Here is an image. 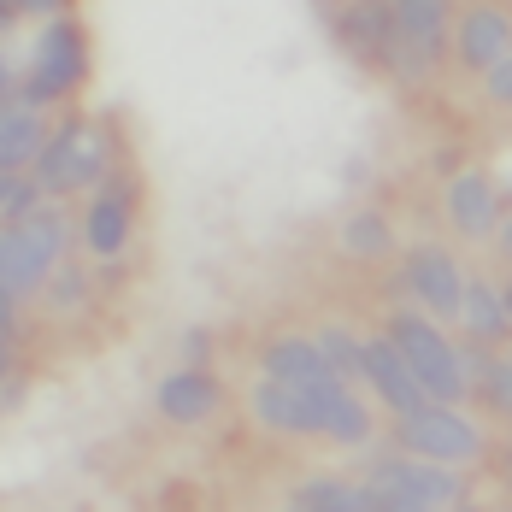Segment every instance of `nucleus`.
<instances>
[{"label": "nucleus", "mask_w": 512, "mask_h": 512, "mask_svg": "<svg viewBox=\"0 0 512 512\" xmlns=\"http://www.w3.org/2000/svg\"><path fill=\"white\" fill-rule=\"evenodd\" d=\"M265 371L271 377H283V383H312V377H342L324 348H318V336H283V342H271L265 348Z\"/></svg>", "instance_id": "f3484780"}, {"label": "nucleus", "mask_w": 512, "mask_h": 512, "mask_svg": "<svg viewBox=\"0 0 512 512\" xmlns=\"http://www.w3.org/2000/svg\"><path fill=\"white\" fill-rule=\"evenodd\" d=\"M407 289L418 295V307L436 312V318H460V301H465V277L454 254L442 248H412L407 254Z\"/></svg>", "instance_id": "1a4fd4ad"}, {"label": "nucleus", "mask_w": 512, "mask_h": 512, "mask_svg": "<svg viewBox=\"0 0 512 512\" xmlns=\"http://www.w3.org/2000/svg\"><path fill=\"white\" fill-rule=\"evenodd\" d=\"M501 301H507V318H512V283H507V289H501Z\"/></svg>", "instance_id": "c756f323"}, {"label": "nucleus", "mask_w": 512, "mask_h": 512, "mask_svg": "<svg viewBox=\"0 0 512 512\" xmlns=\"http://www.w3.org/2000/svg\"><path fill=\"white\" fill-rule=\"evenodd\" d=\"M389 36H395L389 0H354V6H348V18H342V48L354 53V59L389 65Z\"/></svg>", "instance_id": "2eb2a0df"}, {"label": "nucleus", "mask_w": 512, "mask_h": 512, "mask_svg": "<svg viewBox=\"0 0 512 512\" xmlns=\"http://www.w3.org/2000/svg\"><path fill=\"white\" fill-rule=\"evenodd\" d=\"M507 359H512V354H507Z\"/></svg>", "instance_id": "473e14b6"}, {"label": "nucleus", "mask_w": 512, "mask_h": 512, "mask_svg": "<svg viewBox=\"0 0 512 512\" xmlns=\"http://www.w3.org/2000/svg\"><path fill=\"white\" fill-rule=\"evenodd\" d=\"M483 77H489V95H495L501 106H512V48L501 53V59H495V65H489Z\"/></svg>", "instance_id": "5701e85b"}, {"label": "nucleus", "mask_w": 512, "mask_h": 512, "mask_svg": "<svg viewBox=\"0 0 512 512\" xmlns=\"http://www.w3.org/2000/svg\"><path fill=\"white\" fill-rule=\"evenodd\" d=\"M12 6H18V12H59L65 0H12Z\"/></svg>", "instance_id": "bb28decb"}, {"label": "nucleus", "mask_w": 512, "mask_h": 512, "mask_svg": "<svg viewBox=\"0 0 512 512\" xmlns=\"http://www.w3.org/2000/svg\"><path fill=\"white\" fill-rule=\"evenodd\" d=\"M0 83H6V65H0Z\"/></svg>", "instance_id": "2f4dec72"}, {"label": "nucleus", "mask_w": 512, "mask_h": 512, "mask_svg": "<svg viewBox=\"0 0 512 512\" xmlns=\"http://www.w3.org/2000/svg\"><path fill=\"white\" fill-rule=\"evenodd\" d=\"M42 142H48V136H42V118L24 101H6V95H0V171L36 165Z\"/></svg>", "instance_id": "dca6fc26"}, {"label": "nucleus", "mask_w": 512, "mask_h": 512, "mask_svg": "<svg viewBox=\"0 0 512 512\" xmlns=\"http://www.w3.org/2000/svg\"><path fill=\"white\" fill-rule=\"evenodd\" d=\"M324 436H330V442H348V448L371 436V412L354 401V389H342V395L330 401V412H324Z\"/></svg>", "instance_id": "412c9836"}, {"label": "nucleus", "mask_w": 512, "mask_h": 512, "mask_svg": "<svg viewBox=\"0 0 512 512\" xmlns=\"http://www.w3.org/2000/svg\"><path fill=\"white\" fill-rule=\"evenodd\" d=\"M460 318H465V336H471V342H483V348H495V342L512 330L507 301H501V289H489V283H465Z\"/></svg>", "instance_id": "a211bd4d"}, {"label": "nucleus", "mask_w": 512, "mask_h": 512, "mask_svg": "<svg viewBox=\"0 0 512 512\" xmlns=\"http://www.w3.org/2000/svg\"><path fill=\"white\" fill-rule=\"evenodd\" d=\"M389 342L407 354V365L418 371V383H424V395H430V401H460V395H465L460 348H454L430 318H418V312H395Z\"/></svg>", "instance_id": "f03ea898"}, {"label": "nucleus", "mask_w": 512, "mask_h": 512, "mask_svg": "<svg viewBox=\"0 0 512 512\" xmlns=\"http://www.w3.org/2000/svg\"><path fill=\"white\" fill-rule=\"evenodd\" d=\"M495 236H501V242H495V248H501V254L512 259V218H507V224H495Z\"/></svg>", "instance_id": "cd10ccee"}, {"label": "nucleus", "mask_w": 512, "mask_h": 512, "mask_svg": "<svg viewBox=\"0 0 512 512\" xmlns=\"http://www.w3.org/2000/svg\"><path fill=\"white\" fill-rule=\"evenodd\" d=\"M507 483H512V454H507Z\"/></svg>", "instance_id": "7c9ffc66"}, {"label": "nucleus", "mask_w": 512, "mask_h": 512, "mask_svg": "<svg viewBox=\"0 0 512 512\" xmlns=\"http://www.w3.org/2000/svg\"><path fill=\"white\" fill-rule=\"evenodd\" d=\"M507 48H512V24H507V12H495V6H471L460 18V30H454V53L471 71H489Z\"/></svg>", "instance_id": "f8f14e48"}, {"label": "nucleus", "mask_w": 512, "mask_h": 512, "mask_svg": "<svg viewBox=\"0 0 512 512\" xmlns=\"http://www.w3.org/2000/svg\"><path fill=\"white\" fill-rule=\"evenodd\" d=\"M295 507H377V489L371 483H336V477H318V483H301L295 489Z\"/></svg>", "instance_id": "6ab92c4d"}, {"label": "nucleus", "mask_w": 512, "mask_h": 512, "mask_svg": "<svg viewBox=\"0 0 512 512\" xmlns=\"http://www.w3.org/2000/svg\"><path fill=\"white\" fill-rule=\"evenodd\" d=\"M12 201H18V177L0 171V212H12Z\"/></svg>", "instance_id": "a878e982"}, {"label": "nucleus", "mask_w": 512, "mask_h": 512, "mask_svg": "<svg viewBox=\"0 0 512 512\" xmlns=\"http://www.w3.org/2000/svg\"><path fill=\"white\" fill-rule=\"evenodd\" d=\"M342 248L354 259H383L395 248V236H389V218H377V212H354L348 224H342Z\"/></svg>", "instance_id": "aec40b11"}, {"label": "nucleus", "mask_w": 512, "mask_h": 512, "mask_svg": "<svg viewBox=\"0 0 512 512\" xmlns=\"http://www.w3.org/2000/svg\"><path fill=\"white\" fill-rule=\"evenodd\" d=\"M389 71L418 77L448 48V0H389Z\"/></svg>", "instance_id": "0eeeda50"}, {"label": "nucleus", "mask_w": 512, "mask_h": 512, "mask_svg": "<svg viewBox=\"0 0 512 512\" xmlns=\"http://www.w3.org/2000/svg\"><path fill=\"white\" fill-rule=\"evenodd\" d=\"M348 389V377H312V383H283L265 371L254 383V418L265 430H289V436H324V412Z\"/></svg>", "instance_id": "f257e3e1"}, {"label": "nucleus", "mask_w": 512, "mask_h": 512, "mask_svg": "<svg viewBox=\"0 0 512 512\" xmlns=\"http://www.w3.org/2000/svg\"><path fill=\"white\" fill-rule=\"evenodd\" d=\"M130 218H136V206H130V189L124 183H112V189H101L95 201H89V212H83V242H89V254H124V242H130Z\"/></svg>", "instance_id": "9b49d317"}, {"label": "nucleus", "mask_w": 512, "mask_h": 512, "mask_svg": "<svg viewBox=\"0 0 512 512\" xmlns=\"http://www.w3.org/2000/svg\"><path fill=\"white\" fill-rule=\"evenodd\" d=\"M12 12H18V6H12V0H0V30L12 24Z\"/></svg>", "instance_id": "c85d7f7f"}, {"label": "nucleus", "mask_w": 512, "mask_h": 512, "mask_svg": "<svg viewBox=\"0 0 512 512\" xmlns=\"http://www.w3.org/2000/svg\"><path fill=\"white\" fill-rule=\"evenodd\" d=\"M359 377H371L377 401L395 412V418L430 401V395H424V383H418V371L407 365V354H401L389 336H383V342H365V365H359Z\"/></svg>", "instance_id": "9d476101"}, {"label": "nucleus", "mask_w": 512, "mask_h": 512, "mask_svg": "<svg viewBox=\"0 0 512 512\" xmlns=\"http://www.w3.org/2000/svg\"><path fill=\"white\" fill-rule=\"evenodd\" d=\"M318 348H324V359H330L342 377H354L359 365H365V342H354L348 330H324V336H318Z\"/></svg>", "instance_id": "4be33fe9"}, {"label": "nucleus", "mask_w": 512, "mask_h": 512, "mask_svg": "<svg viewBox=\"0 0 512 512\" xmlns=\"http://www.w3.org/2000/svg\"><path fill=\"white\" fill-rule=\"evenodd\" d=\"M77 295H83V277H77V271H59V283H53V301H59V307H77Z\"/></svg>", "instance_id": "b1692460"}, {"label": "nucleus", "mask_w": 512, "mask_h": 512, "mask_svg": "<svg viewBox=\"0 0 512 512\" xmlns=\"http://www.w3.org/2000/svg\"><path fill=\"white\" fill-rule=\"evenodd\" d=\"M448 218H454V230H465V236H489V230L501 224L495 183H489V177H477V171L454 177V183H448Z\"/></svg>", "instance_id": "ddd939ff"}, {"label": "nucleus", "mask_w": 512, "mask_h": 512, "mask_svg": "<svg viewBox=\"0 0 512 512\" xmlns=\"http://www.w3.org/2000/svg\"><path fill=\"white\" fill-rule=\"evenodd\" d=\"M59 242H65V224L53 212H24L12 230H0V289L6 295L36 289L59 259Z\"/></svg>", "instance_id": "39448f33"}, {"label": "nucleus", "mask_w": 512, "mask_h": 512, "mask_svg": "<svg viewBox=\"0 0 512 512\" xmlns=\"http://www.w3.org/2000/svg\"><path fill=\"white\" fill-rule=\"evenodd\" d=\"M83 30L77 24H53L48 36L36 42V59H30V101H59L83 83Z\"/></svg>", "instance_id": "6e6552de"}, {"label": "nucleus", "mask_w": 512, "mask_h": 512, "mask_svg": "<svg viewBox=\"0 0 512 512\" xmlns=\"http://www.w3.org/2000/svg\"><path fill=\"white\" fill-rule=\"evenodd\" d=\"M6 342H12V295L0 289V371H6Z\"/></svg>", "instance_id": "393cba45"}, {"label": "nucleus", "mask_w": 512, "mask_h": 512, "mask_svg": "<svg viewBox=\"0 0 512 512\" xmlns=\"http://www.w3.org/2000/svg\"><path fill=\"white\" fill-rule=\"evenodd\" d=\"M212 407H218V383L206 377V371H171L165 383H159V412L171 418V424H201V418H212Z\"/></svg>", "instance_id": "4468645a"}, {"label": "nucleus", "mask_w": 512, "mask_h": 512, "mask_svg": "<svg viewBox=\"0 0 512 512\" xmlns=\"http://www.w3.org/2000/svg\"><path fill=\"white\" fill-rule=\"evenodd\" d=\"M106 171V142L95 124H59L48 142H42V154H36V189H48V195H77V189H89V183H101Z\"/></svg>", "instance_id": "20e7f679"}, {"label": "nucleus", "mask_w": 512, "mask_h": 512, "mask_svg": "<svg viewBox=\"0 0 512 512\" xmlns=\"http://www.w3.org/2000/svg\"><path fill=\"white\" fill-rule=\"evenodd\" d=\"M365 483L377 489V507H460L465 477H454L442 460H377L365 471Z\"/></svg>", "instance_id": "7ed1b4c3"}, {"label": "nucleus", "mask_w": 512, "mask_h": 512, "mask_svg": "<svg viewBox=\"0 0 512 512\" xmlns=\"http://www.w3.org/2000/svg\"><path fill=\"white\" fill-rule=\"evenodd\" d=\"M395 436H401L407 454H424V460H442V465H460L483 454V430L471 418H460L448 401H424V407L401 412Z\"/></svg>", "instance_id": "423d86ee"}]
</instances>
